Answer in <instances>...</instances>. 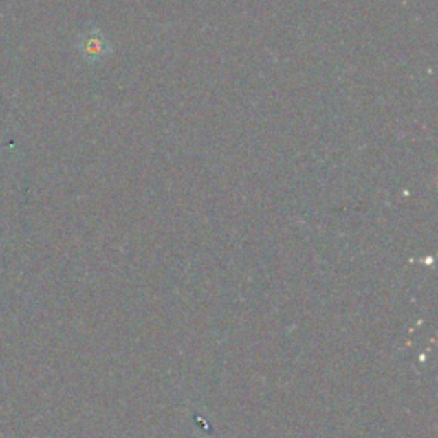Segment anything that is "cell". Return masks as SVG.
I'll return each instance as SVG.
<instances>
[{"mask_svg": "<svg viewBox=\"0 0 438 438\" xmlns=\"http://www.w3.org/2000/svg\"><path fill=\"white\" fill-rule=\"evenodd\" d=\"M83 45L84 48H80V50L84 52V57L94 58V61L103 57L105 52H107V41H105V38L101 36L98 31L86 34V36L83 38Z\"/></svg>", "mask_w": 438, "mask_h": 438, "instance_id": "6da1fadb", "label": "cell"}]
</instances>
